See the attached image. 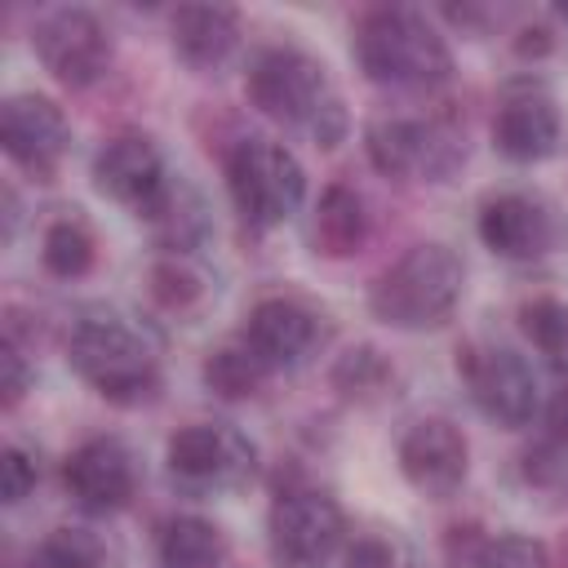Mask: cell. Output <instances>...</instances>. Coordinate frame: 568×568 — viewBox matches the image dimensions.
<instances>
[{"label": "cell", "mask_w": 568, "mask_h": 568, "mask_svg": "<svg viewBox=\"0 0 568 568\" xmlns=\"http://www.w3.org/2000/svg\"><path fill=\"white\" fill-rule=\"evenodd\" d=\"M244 93L266 120L306 133L315 146H337L346 138V106L328 67L297 44L262 49L248 62Z\"/></svg>", "instance_id": "obj_1"}, {"label": "cell", "mask_w": 568, "mask_h": 568, "mask_svg": "<svg viewBox=\"0 0 568 568\" xmlns=\"http://www.w3.org/2000/svg\"><path fill=\"white\" fill-rule=\"evenodd\" d=\"M67 359L111 404H146L160 390V342L124 311H84L71 324Z\"/></svg>", "instance_id": "obj_2"}, {"label": "cell", "mask_w": 568, "mask_h": 568, "mask_svg": "<svg viewBox=\"0 0 568 568\" xmlns=\"http://www.w3.org/2000/svg\"><path fill=\"white\" fill-rule=\"evenodd\" d=\"M355 62L386 89H439L453 80V49L439 27L408 4H377L355 27Z\"/></svg>", "instance_id": "obj_3"}, {"label": "cell", "mask_w": 568, "mask_h": 568, "mask_svg": "<svg viewBox=\"0 0 568 568\" xmlns=\"http://www.w3.org/2000/svg\"><path fill=\"white\" fill-rule=\"evenodd\" d=\"M462 288H466V266L448 244H413L373 280L368 311L386 328L426 333L453 315Z\"/></svg>", "instance_id": "obj_4"}, {"label": "cell", "mask_w": 568, "mask_h": 568, "mask_svg": "<svg viewBox=\"0 0 568 568\" xmlns=\"http://www.w3.org/2000/svg\"><path fill=\"white\" fill-rule=\"evenodd\" d=\"M226 191H231V204L244 217V226L275 231L302 209L306 169L275 138H240L226 151Z\"/></svg>", "instance_id": "obj_5"}, {"label": "cell", "mask_w": 568, "mask_h": 568, "mask_svg": "<svg viewBox=\"0 0 568 568\" xmlns=\"http://www.w3.org/2000/svg\"><path fill=\"white\" fill-rule=\"evenodd\" d=\"M368 164L395 182H448L466 160V133L448 120L377 115L364 129Z\"/></svg>", "instance_id": "obj_6"}, {"label": "cell", "mask_w": 568, "mask_h": 568, "mask_svg": "<svg viewBox=\"0 0 568 568\" xmlns=\"http://www.w3.org/2000/svg\"><path fill=\"white\" fill-rule=\"evenodd\" d=\"M173 484L200 497L235 493L257 475V448L253 439L231 422H191L182 426L164 448Z\"/></svg>", "instance_id": "obj_7"}, {"label": "cell", "mask_w": 568, "mask_h": 568, "mask_svg": "<svg viewBox=\"0 0 568 568\" xmlns=\"http://www.w3.org/2000/svg\"><path fill=\"white\" fill-rule=\"evenodd\" d=\"M271 532V555L288 568H320L337 555L342 537H346V515L337 506V497H328L324 488H284L271 506L266 519Z\"/></svg>", "instance_id": "obj_8"}, {"label": "cell", "mask_w": 568, "mask_h": 568, "mask_svg": "<svg viewBox=\"0 0 568 568\" xmlns=\"http://www.w3.org/2000/svg\"><path fill=\"white\" fill-rule=\"evenodd\" d=\"M457 373H462L475 408L506 430L528 426L541 408L532 364L510 346H466L457 355Z\"/></svg>", "instance_id": "obj_9"}, {"label": "cell", "mask_w": 568, "mask_h": 568, "mask_svg": "<svg viewBox=\"0 0 568 568\" xmlns=\"http://www.w3.org/2000/svg\"><path fill=\"white\" fill-rule=\"evenodd\" d=\"M36 58L67 89H93L111 71V31L89 9H53L31 31Z\"/></svg>", "instance_id": "obj_10"}, {"label": "cell", "mask_w": 568, "mask_h": 568, "mask_svg": "<svg viewBox=\"0 0 568 568\" xmlns=\"http://www.w3.org/2000/svg\"><path fill=\"white\" fill-rule=\"evenodd\" d=\"M93 186L151 222L164 195L173 191V173L146 133H115L93 155Z\"/></svg>", "instance_id": "obj_11"}, {"label": "cell", "mask_w": 568, "mask_h": 568, "mask_svg": "<svg viewBox=\"0 0 568 568\" xmlns=\"http://www.w3.org/2000/svg\"><path fill=\"white\" fill-rule=\"evenodd\" d=\"M564 138V120H559V102L541 80H510L497 98L493 111V142L506 160L515 164H537L550 160L559 151Z\"/></svg>", "instance_id": "obj_12"}, {"label": "cell", "mask_w": 568, "mask_h": 568, "mask_svg": "<svg viewBox=\"0 0 568 568\" xmlns=\"http://www.w3.org/2000/svg\"><path fill=\"white\" fill-rule=\"evenodd\" d=\"M0 146L18 169L49 182L71 146V120L44 93H13L0 106Z\"/></svg>", "instance_id": "obj_13"}, {"label": "cell", "mask_w": 568, "mask_h": 568, "mask_svg": "<svg viewBox=\"0 0 568 568\" xmlns=\"http://www.w3.org/2000/svg\"><path fill=\"white\" fill-rule=\"evenodd\" d=\"M399 470L422 497L448 501L470 475V444L462 426H453L448 417L413 422L399 439Z\"/></svg>", "instance_id": "obj_14"}, {"label": "cell", "mask_w": 568, "mask_h": 568, "mask_svg": "<svg viewBox=\"0 0 568 568\" xmlns=\"http://www.w3.org/2000/svg\"><path fill=\"white\" fill-rule=\"evenodd\" d=\"M62 484L75 497L80 510L89 515H115L133 501L138 488V470L129 448L115 435H93L84 444H75L62 462Z\"/></svg>", "instance_id": "obj_15"}, {"label": "cell", "mask_w": 568, "mask_h": 568, "mask_svg": "<svg viewBox=\"0 0 568 568\" xmlns=\"http://www.w3.org/2000/svg\"><path fill=\"white\" fill-rule=\"evenodd\" d=\"M479 240L484 248H493L497 257H510V262H532V257H546L555 248V213L537 200V195H524V191H497L479 204Z\"/></svg>", "instance_id": "obj_16"}, {"label": "cell", "mask_w": 568, "mask_h": 568, "mask_svg": "<svg viewBox=\"0 0 568 568\" xmlns=\"http://www.w3.org/2000/svg\"><path fill=\"white\" fill-rule=\"evenodd\" d=\"M240 337L257 351V359H262L271 373H280V368L302 364V359L324 342V320H320L306 302L275 293V297H262V302L248 311Z\"/></svg>", "instance_id": "obj_17"}, {"label": "cell", "mask_w": 568, "mask_h": 568, "mask_svg": "<svg viewBox=\"0 0 568 568\" xmlns=\"http://www.w3.org/2000/svg\"><path fill=\"white\" fill-rule=\"evenodd\" d=\"M169 31H173V53L186 67L213 71L240 44V9H231V4H178Z\"/></svg>", "instance_id": "obj_18"}, {"label": "cell", "mask_w": 568, "mask_h": 568, "mask_svg": "<svg viewBox=\"0 0 568 568\" xmlns=\"http://www.w3.org/2000/svg\"><path fill=\"white\" fill-rule=\"evenodd\" d=\"M311 240H315V253H324V257L359 253L364 240H368V204H364V195L355 186H346V182L324 186V195L315 204Z\"/></svg>", "instance_id": "obj_19"}, {"label": "cell", "mask_w": 568, "mask_h": 568, "mask_svg": "<svg viewBox=\"0 0 568 568\" xmlns=\"http://www.w3.org/2000/svg\"><path fill=\"white\" fill-rule=\"evenodd\" d=\"M160 564L164 568H217L226 559V537L213 519L200 515H173L160 528Z\"/></svg>", "instance_id": "obj_20"}, {"label": "cell", "mask_w": 568, "mask_h": 568, "mask_svg": "<svg viewBox=\"0 0 568 568\" xmlns=\"http://www.w3.org/2000/svg\"><path fill=\"white\" fill-rule=\"evenodd\" d=\"M271 377V368L257 359V351L244 337L222 342L217 351H209L204 359V386L222 399H248L262 390V382Z\"/></svg>", "instance_id": "obj_21"}, {"label": "cell", "mask_w": 568, "mask_h": 568, "mask_svg": "<svg viewBox=\"0 0 568 568\" xmlns=\"http://www.w3.org/2000/svg\"><path fill=\"white\" fill-rule=\"evenodd\" d=\"M93 257H98V240L89 231V222L80 213H67V217H53L44 226V244H40V262L49 275L58 280H80L93 271Z\"/></svg>", "instance_id": "obj_22"}, {"label": "cell", "mask_w": 568, "mask_h": 568, "mask_svg": "<svg viewBox=\"0 0 568 568\" xmlns=\"http://www.w3.org/2000/svg\"><path fill=\"white\" fill-rule=\"evenodd\" d=\"M328 377H333V390L342 399H359L364 404V399H377L395 382V368L377 346H351L346 355H337Z\"/></svg>", "instance_id": "obj_23"}, {"label": "cell", "mask_w": 568, "mask_h": 568, "mask_svg": "<svg viewBox=\"0 0 568 568\" xmlns=\"http://www.w3.org/2000/svg\"><path fill=\"white\" fill-rule=\"evenodd\" d=\"M519 324H524L528 342L550 359V368H559L568 377V302L532 297L519 306Z\"/></svg>", "instance_id": "obj_24"}, {"label": "cell", "mask_w": 568, "mask_h": 568, "mask_svg": "<svg viewBox=\"0 0 568 568\" xmlns=\"http://www.w3.org/2000/svg\"><path fill=\"white\" fill-rule=\"evenodd\" d=\"M106 559V546L93 528H80V524H58L53 532L40 537L31 564L36 568H102Z\"/></svg>", "instance_id": "obj_25"}, {"label": "cell", "mask_w": 568, "mask_h": 568, "mask_svg": "<svg viewBox=\"0 0 568 568\" xmlns=\"http://www.w3.org/2000/svg\"><path fill=\"white\" fill-rule=\"evenodd\" d=\"M151 297L164 311H191L204 297V275L182 253H169L151 266Z\"/></svg>", "instance_id": "obj_26"}, {"label": "cell", "mask_w": 568, "mask_h": 568, "mask_svg": "<svg viewBox=\"0 0 568 568\" xmlns=\"http://www.w3.org/2000/svg\"><path fill=\"white\" fill-rule=\"evenodd\" d=\"M479 568H555L550 550L528 532H501L479 546Z\"/></svg>", "instance_id": "obj_27"}, {"label": "cell", "mask_w": 568, "mask_h": 568, "mask_svg": "<svg viewBox=\"0 0 568 568\" xmlns=\"http://www.w3.org/2000/svg\"><path fill=\"white\" fill-rule=\"evenodd\" d=\"M36 479H40V466L18 444H9L0 453V497H4V506H18L22 497H31L36 493Z\"/></svg>", "instance_id": "obj_28"}, {"label": "cell", "mask_w": 568, "mask_h": 568, "mask_svg": "<svg viewBox=\"0 0 568 568\" xmlns=\"http://www.w3.org/2000/svg\"><path fill=\"white\" fill-rule=\"evenodd\" d=\"M31 390V364H27V351L18 342H0V404L4 408H18L22 395Z\"/></svg>", "instance_id": "obj_29"}, {"label": "cell", "mask_w": 568, "mask_h": 568, "mask_svg": "<svg viewBox=\"0 0 568 568\" xmlns=\"http://www.w3.org/2000/svg\"><path fill=\"white\" fill-rule=\"evenodd\" d=\"M342 568H395V550H390L382 537H359V541L346 550Z\"/></svg>", "instance_id": "obj_30"}, {"label": "cell", "mask_w": 568, "mask_h": 568, "mask_svg": "<svg viewBox=\"0 0 568 568\" xmlns=\"http://www.w3.org/2000/svg\"><path fill=\"white\" fill-rule=\"evenodd\" d=\"M541 417H546L550 439H555V444H568V386L550 395V404L541 408Z\"/></svg>", "instance_id": "obj_31"}, {"label": "cell", "mask_w": 568, "mask_h": 568, "mask_svg": "<svg viewBox=\"0 0 568 568\" xmlns=\"http://www.w3.org/2000/svg\"><path fill=\"white\" fill-rule=\"evenodd\" d=\"M550 44H555V40H550L546 27H528V31H519V40H515V49H519L524 58H541Z\"/></svg>", "instance_id": "obj_32"}, {"label": "cell", "mask_w": 568, "mask_h": 568, "mask_svg": "<svg viewBox=\"0 0 568 568\" xmlns=\"http://www.w3.org/2000/svg\"><path fill=\"white\" fill-rule=\"evenodd\" d=\"M13 231H18V195L13 186H4V240H13Z\"/></svg>", "instance_id": "obj_33"}]
</instances>
